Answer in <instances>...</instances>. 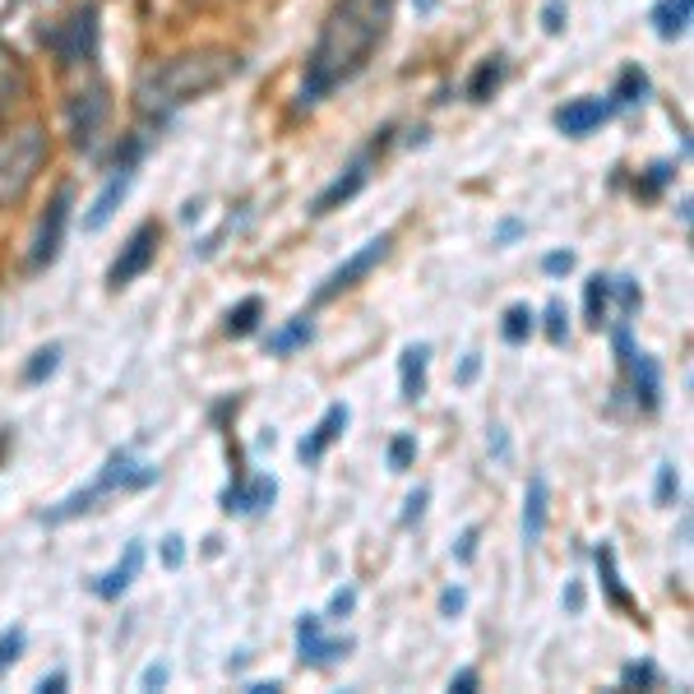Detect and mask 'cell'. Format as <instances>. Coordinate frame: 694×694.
Listing matches in <instances>:
<instances>
[{
    "instance_id": "1",
    "label": "cell",
    "mask_w": 694,
    "mask_h": 694,
    "mask_svg": "<svg viewBox=\"0 0 694 694\" xmlns=\"http://www.w3.org/2000/svg\"><path fill=\"white\" fill-rule=\"evenodd\" d=\"M394 6L398 0H333V10L324 14L320 38L311 46V61H305V84H301L305 107L329 97L333 89H343L352 74H362L380 38L390 33Z\"/></svg>"
},
{
    "instance_id": "2",
    "label": "cell",
    "mask_w": 694,
    "mask_h": 694,
    "mask_svg": "<svg viewBox=\"0 0 694 694\" xmlns=\"http://www.w3.org/2000/svg\"><path fill=\"white\" fill-rule=\"evenodd\" d=\"M241 74V56L237 51H227V46H195V51H182V56H172L163 65H153L139 74V84H135V107L144 116H172V112H182L186 102L204 97V93H214L222 89L227 80H237Z\"/></svg>"
},
{
    "instance_id": "3",
    "label": "cell",
    "mask_w": 694,
    "mask_h": 694,
    "mask_svg": "<svg viewBox=\"0 0 694 694\" xmlns=\"http://www.w3.org/2000/svg\"><path fill=\"white\" fill-rule=\"evenodd\" d=\"M46 158H51V144H46V131L38 121L0 135V209H10V204H19L29 195L38 172L46 167Z\"/></svg>"
},
{
    "instance_id": "4",
    "label": "cell",
    "mask_w": 694,
    "mask_h": 694,
    "mask_svg": "<svg viewBox=\"0 0 694 694\" xmlns=\"http://www.w3.org/2000/svg\"><path fill=\"white\" fill-rule=\"evenodd\" d=\"M153 468H144V463H135L131 449H116L107 463H102V473L84 486V491H74L65 496L56 509H46L42 514V524H70V519H80L84 509H93L102 496H116V491H144V486H153Z\"/></svg>"
},
{
    "instance_id": "5",
    "label": "cell",
    "mask_w": 694,
    "mask_h": 694,
    "mask_svg": "<svg viewBox=\"0 0 694 694\" xmlns=\"http://www.w3.org/2000/svg\"><path fill=\"white\" fill-rule=\"evenodd\" d=\"M70 204H74V186H56L46 214L38 218V237H33V250H29V273H42L46 265H56L61 241H65V222H70Z\"/></svg>"
},
{
    "instance_id": "6",
    "label": "cell",
    "mask_w": 694,
    "mask_h": 694,
    "mask_svg": "<svg viewBox=\"0 0 694 694\" xmlns=\"http://www.w3.org/2000/svg\"><path fill=\"white\" fill-rule=\"evenodd\" d=\"M158 241H163V227L158 222H139L131 231V241L121 246V255L107 269V288H131L139 273H148V265L158 260Z\"/></svg>"
},
{
    "instance_id": "7",
    "label": "cell",
    "mask_w": 694,
    "mask_h": 694,
    "mask_svg": "<svg viewBox=\"0 0 694 694\" xmlns=\"http://www.w3.org/2000/svg\"><path fill=\"white\" fill-rule=\"evenodd\" d=\"M390 246H394V237H390V231H380V237H371L356 255H348V260H343V265L333 269V273L320 282V288H315V305H324V301H333L339 292L356 288V282H362V278L384 260V255H390Z\"/></svg>"
},
{
    "instance_id": "8",
    "label": "cell",
    "mask_w": 694,
    "mask_h": 694,
    "mask_svg": "<svg viewBox=\"0 0 694 694\" xmlns=\"http://www.w3.org/2000/svg\"><path fill=\"white\" fill-rule=\"evenodd\" d=\"M297 653H301L305 666H329V662H339V657L352 653V639H329L324 634V615L305 611L297 621Z\"/></svg>"
},
{
    "instance_id": "9",
    "label": "cell",
    "mask_w": 694,
    "mask_h": 694,
    "mask_svg": "<svg viewBox=\"0 0 694 694\" xmlns=\"http://www.w3.org/2000/svg\"><path fill=\"white\" fill-rule=\"evenodd\" d=\"M107 112H112V97H107V84L93 80L89 89H80L70 97V125H74V139L80 144H93L97 131L107 125Z\"/></svg>"
},
{
    "instance_id": "10",
    "label": "cell",
    "mask_w": 694,
    "mask_h": 694,
    "mask_svg": "<svg viewBox=\"0 0 694 694\" xmlns=\"http://www.w3.org/2000/svg\"><path fill=\"white\" fill-rule=\"evenodd\" d=\"M56 42V56L65 65H80V61H93V51H97V10L84 6V10H74L70 23H61V33L51 38Z\"/></svg>"
},
{
    "instance_id": "11",
    "label": "cell",
    "mask_w": 694,
    "mask_h": 694,
    "mask_svg": "<svg viewBox=\"0 0 694 694\" xmlns=\"http://www.w3.org/2000/svg\"><path fill=\"white\" fill-rule=\"evenodd\" d=\"M348 422H352V407H348V403H329V407H324V417L315 422V431L297 445V458H301V463H320L324 449L348 431Z\"/></svg>"
},
{
    "instance_id": "12",
    "label": "cell",
    "mask_w": 694,
    "mask_h": 694,
    "mask_svg": "<svg viewBox=\"0 0 694 694\" xmlns=\"http://www.w3.org/2000/svg\"><path fill=\"white\" fill-rule=\"evenodd\" d=\"M131 186H135V167L121 163L116 176H112V182L102 186V195L93 199V209L84 214V231H102V227H107V222L116 218V209H121V199L131 195Z\"/></svg>"
},
{
    "instance_id": "13",
    "label": "cell",
    "mask_w": 694,
    "mask_h": 694,
    "mask_svg": "<svg viewBox=\"0 0 694 694\" xmlns=\"http://www.w3.org/2000/svg\"><path fill=\"white\" fill-rule=\"evenodd\" d=\"M625 371H630V384H634V403L644 407V413H657V403H662V371H657V362L649 352L634 348Z\"/></svg>"
},
{
    "instance_id": "14",
    "label": "cell",
    "mask_w": 694,
    "mask_h": 694,
    "mask_svg": "<svg viewBox=\"0 0 694 694\" xmlns=\"http://www.w3.org/2000/svg\"><path fill=\"white\" fill-rule=\"evenodd\" d=\"M547 509H551V481L542 473L528 477V491H524V542L537 547L547 532Z\"/></svg>"
},
{
    "instance_id": "15",
    "label": "cell",
    "mask_w": 694,
    "mask_h": 694,
    "mask_svg": "<svg viewBox=\"0 0 694 694\" xmlns=\"http://www.w3.org/2000/svg\"><path fill=\"white\" fill-rule=\"evenodd\" d=\"M607 116H611V102H602V97H579V102H570V107L556 112V125H560V135L583 139L588 131H598Z\"/></svg>"
},
{
    "instance_id": "16",
    "label": "cell",
    "mask_w": 694,
    "mask_h": 694,
    "mask_svg": "<svg viewBox=\"0 0 694 694\" xmlns=\"http://www.w3.org/2000/svg\"><path fill=\"white\" fill-rule=\"evenodd\" d=\"M426 366H431V343H407L398 356V390L403 403H422L426 398Z\"/></svg>"
},
{
    "instance_id": "17",
    "label": "cell",
    "mask_w": 694,
    "mask_h": 694,
    "mask_svg": "<svg viewBox=\"0 0 694 694\" xmlns=\"http://www.w3.org/2000/svg\"><path fill=\"white\" fill-rule=\"evenodd\" d=\"M273 496H278V481L273 477H255L246 486H227V491H222V509L227 514H260V509L273 505Z\"/></svg>"
},
{
    "instance_id": "18",
    "label": "cell",
    "mask_w": 694,
    "mask_h": 694,
    "mask_svg": "<svg viewBox=\"0 0 694 694\" xmlns=\"http://www.w3.org/2000/svg\"><path fill=\"white\" fill-rule=\"evenodd\" d=\"M139 570H144V542H131V547H125V556H121L116 570H107V574H102V579L93 583V593H97L102 602H116V598L125 593V588L135 583V574H139Z\"/></svg>"
},
{
    "instance_id": "19",
    "label": "cell",
    "mask_w": 694,
    "mask_h": 694,
    "mask_svg": "<svg viewBox=\"0 0 694 694\" xmlns=\"http://www.w3.org/2000/svg\"><path fill=\"white\" fill-rule=\"evenodd\" d=\"M362 186H366V163H352L339 182H329L320 195H315V204H311V214L315 218H324V214H333L339 204H348V199H356L362 195Z\"/></svg>"
},
{
    "instance_id": "20",
    "label": "cell",
    "mask_w": 694,
    "mask_h": 694,
    "mask_svg": "<svg viewBox=\"0 0 694 694\" xmlns=\"http://www.w3.org/2000/svg\"><path fill=\"white\" fill-rule=\"evenodd\" d=\"M532 329H537V311H532V305H524V301H514L505 311V320H500V339L509 348H524L532 339Z\"/></svg>"
},
{
    "instance_id": "21",
    "label": "cell",
    "mask_w": 694,
    "mask_h": 694,
    "mask_svg": "<svg viewBox=\"0 0 694 694\" xmlns=\"http://www.w3.org/2000/svg\"><path fill=\"white\" fill-rule=\"evenodd\" d=\"M500 84H505V56H486V61L473 70V80H468V97H473V102H486Z\"/></svg>"
},
{
    "instance_id": "22",
    "label": "cell",
    "mask_w": 694,
    "mask_h": 694,
    "mask_svg": "<svg viewBox=\"0 0 694 694\" xmlns=\"http://www.w3.org/2000/svg\"><path fill=\"white\" fill-rule=\"evenodd\" d=\"M607 301H611V278L607 273H593V278H588L583 282V315H588V324H593V329H602L607 320Z\"/></svg>"
},
{
    "instance_id": "23",
    "label": "cell",
    "mask_w": 694,
    "mask_h": 694,
    "mask_svg": "<svg viewBox=\"0 0 694 694\" xmlns=\"http://www.w3.org/2000/svg\"><path fill=\"white\" fill-rule=\"evenodd\" d=\"M653 23H657V38H681L690 29V0H662L653 10Z\"/></svg>"
},
{
    "instance_id": "24",
    "label": "cell",
    "mask_w": 694,
    "mask_h": 694,
    "mask_svg": "<svg viewBox=\"0 0 694 694\" xmlns=\"http://www.w3.org/2000/svg\"><path fill=\"white\" fill-rule=\"evenodd\" d=\"M311 339H315V324H311V315H297L288 329H278L273 339H269V352H273V356H288L292 348L311 343Z\"/></svg>"
},
{
    "instance_id": "25",
    "label": "cell",
    "mask_w": 694,
    "mask_h": 694,
    "mask_svg": "<svg viewBox=\"0 0 694 694\" xmlns=\"http://www.w3.org/2000/svg\"><path fill=\"white\" fill-rule=\"evenodd\" d=\"M260 315H265V301L246 297L241 305H231V311H227V333H231V339H246V333L260 329Z\"/></svg>"
},
{
    "instance_id": "26",
    "label": "cell",
    "mask_w": 694,
    "mask_h": 694,
    "mask_svg": "<svg viewBox=\"0 0 694 694\" xmlns=\"http://www.w3.org/2000/svg\"><path fill=\"white\" fill-rule=\"evenodd\" d=\"M598 574H602V588H607V598L615 602V607H625L630 611V593L621 588V574H615V551L602 542L598 547Z\"/></svg>"
},
{
    "instance_id": "27",
    "label": "cell",
    "mask_w": 694,
    "mask_h": 694,
    "mask_svg": "<svg viewBox=\"0 0 694 694\" xmlns=\"http://www.w3.org/2000/svg\"><path fill=\"white\" fill-rule=\"evenodd\" d=\"M644 93H649V74L639 70V65H630L625 74H621V84H615V102L611 107H634V102H644Z\"/></svg>"
},
{
    "instance_id": "28",
    "label": "cell",
    "mask_w": 694,
    "mask_h": 694,
    "mask_svg": "<svg viewBox=\"0 0 694 694\" xmlns=\"http://www.w3.org/2000/svg\"><path fill=\"white\" fill-rule=\"evenodd\" d=\"M56 366H61V343H46V348L33 352V362L23 366V380H29V384H42L46 375H56Z\"/></svg>"
},
{
    "instance_id": "29",
    "label": "cell",
    "mask_w": 694,
    "mask_h": 694,
    "mask_svg": "<svg viewBox=\"0 0 694 694\" xmlns=\"http://www.w3.org/2000/svg\"><path fill=\"white\" fill-rule=\"evenodd\" d=\"M547 339L556 348H564V339H570V311H564V301H551L547 305Z\"/></svg>"
},
{
    "instance_id": "30",
    "label": "cell",
    "mask_w": 694,
    "mask_h": 694,
    "mask_svg": "<svg viewBox=\"0 0 694 694\" xmlns=\"http://www.w3.org/2000/svg\"><path fill=\"white\" fill-rule=\"evenodd\" d=\"M413 458H417V441H413V435H394V441H390V468L394 473H407V468H413Z\"/></svg>"
},
{
    "instance_id": "31",
    "label": "cell",
    "mask_w": 694,
    "mask_h": 694,
    "mask_svg": "<svg viewBox=\"0 0 694 694\" xmlns=\"http://www.w3.org/2000/svg\"><path fill=\"white\" fill-rule=\"evenodd\" d=\"M611 292L621 297V315H634V311H639V301H644V292H639V282H634V278H611Z\"/></svg>"
},
{
    "instance_id": "32",
    "label": "cell",
    "mask_w": 694,
    "mask_h": 694,
    "mask_svg": "<svg viewBox=\"0 0 694 694\" xmlns=\"http://www.w3.org/2000/svg\"><path fill=\"white\" fill-rule=\"evenodd\" d=\"M19 84V70H14V56L6 46H0V112L10 107V89Z\"/></svg>"
},
{
    "instance_id": "33",
    "label": "cell",
    "mask_w": 694,
    "mask_h": 694,
    "mask_svg": "<svg viewBox=\"0 0 694 694\" xmlns=\"http://www.w3.org/2000/svg\"><path fill=\"white\" fill-rule=\"evenodd\" d=\"M19 653H23V630L14 625V630L0 634V672H6V666H14V662H19Z\"/></svg>"
},
{
    "instance_id": "34",
    "label": "cell",
    "mask_w": 694,
    "mask_h": 694,
    "mask_svg": "<svg viewBox=\"0 0 694 694\" xmlns=\"http://www.w3.org/2000/svg\"><path fill=\"white\" fill-rule=\"evenodd\" d=\"M657 681V666L653 662H630L625 672H621V685H639V690H649Z\"/></svg>"
},
{
    "instance_id": "35",
    "label": "cell",
    "mask_w": 694,
    "mask_h": 694,
    "mask_svg": "<svg viewBox=\"0 0 694 694\" xmlns=\"http://www.w3.org/2000/svg\"><path fill=\"white\" fill-rule=\"evenodd\" d=\"M182 560H186V537L182 532H167L163 537V564H167V570H182Z\"/></svg>"
},
{
    "instance_id": "36",
    "label": "cell",
    "mask_w": 694,
    "mask_h": 694,
    "mask_svg": "<svg viewBox=\"0 0 694 694\" xmlns=\"http://www.w3.org/2000/svg\"><path fill=\"white\" fill-rule=\"evenodd\" d=\"M352 607H356V588H339L329 611H324V621H343V615H352Z\"/></svg>"
},
{
    "instance_id": "37",
    "label": "cell",
    "mask_w": 694,
    "mask_h": 694,
    "mask_svg": "<svg viewBox=\"0 0 694 694\" xmlns=\"http://www.w3.org/2000/svg\"><path fill=\"white\" fill-rule=\"evenodd\" d=\"M672 496H676V468H672V463H662V468H657V505H672Z\"/></svg>"
},
{
    "instance_id": "38",
    "label": "cell",
    "mask_w": 694,
    "mask_h": 694,
    "mask_svg": "<svg viewBox=\"0 0 694 694\" xmlns=\"http://www.w3.org/2000/svg\"><path fill=\"white\" fill-rule=\"evenodd\" d=\"M570 269H574V250H551L547 260H542V273H551V278L570 273Z\"/></svg>"
},
{
    "instance_id": "39",
    "label": "cell",
    "mask_w": 694,
    "mask_h": 694,
    "mask_svg": "<svg viewBox=\"0 0 694 694\" xmlns=\"http://www.w3.org/2000/svg\"><path fill=\"white\" fill-rule=\"evenodd\" d=\"M477 537H481V528H477V524H473V528H463V537H458V547H454L458 564H468V560L477 556Z\"/></svg>"
},
{
    "instance_id": "40",
    "label": "cell",
    "mask_w": 694,
    "mask_h": 694,
    "mask_svg": "<svg viewBox=\"0 0 694 694\" xmlns=\"http://www.w3.org/2000/svg\"><path fill=\"white\" fill-rule=\"evenodd\" d=\"M463 607H468V593H463V588H445V593H441V615H449V621H454V615H463Z\"/></svg>"
},
{
    "instance_id": "41",
    "label": "cell",
    "mask_w": 694,
    "mask_h": 694,
    "mask_svg": "<svg viewBox=\"0 0 694 694\" xmlns=\"http://www.w3.org/2000/svg\"><path fill=\"white\" fill-rule=\"evenodd\" d=\"M426 500H431V491H426V486H417V491H413V496H407V509H403V524H417V519H422V514H426Z\"/></svg>"
},
{
    "instance_id": "42",
    "label": "cell",
    "mask_w": 694,
    "mask_h": 694,
    "mask_svg": "<svg viewBox=\"0 0 694 694\" xmlns=\"http://www.w3.org/2000/svg\"><path fill=\"white\" fill-rule=\"evenodd\" d=\"M167 676H172V672H167V662H148V666H144V676H139V685H144V690H163Z\"/></svg>"
},
{
    "instance_id": "43",
    "label": "cell",
    "mask_w": 694,
    "mask_h": 694,
    "mask_svg": "<svg viewBox=\"0 0 694 694\" xmlns=\"http://www.w3.org/2000/svg\"><path fill=\"white\" fill-rule=\"evenodd\" d=\"M560 602H564V611H570V615H579V611H583V583H579V579L564 583V598H560Z\"/></svg>"
},
{
    "instance_id": "44",
    "label": "cell",
    "mask_w": 694,
    "mask_h": 694,
    "mask_svg": "<svg viewBox=\"0 0 694 694\" xmlns=\"http://www.w3.org/2000/svg\"><path fill=\"white\" fill-rule=\"evenodd\" d=\"M666 182H672V167L666 163H657V167H649V186H644V195H657Z\"/></svg>"
},
{
    "instance_id": "45",
    "label": "cell",
    "mask_w": 694,
    "mask_h": 694,
    "mask_svg": "<svg viewBox=\"0 0 694 694\" xmlns=\"http://www.w3.org/2000/svg\"><path fill=\"white\" fill-rule=\"evenodd\" d=\"M449 690H454V694H473V690H477V672H473V666H463V672H454Z\"/></svg>"
},
{
    "instance_id": "46",
    "label": "cell",
    "mask_w": 694,
    "mask_h": 694,
    "mask_svg": "<svg viewBox=\"0 0 694 694\" xmlns=\"http://www.w3.org/2000/svg\"><path fill=\"white\" fill-rule=\"evenodd\" d=\"M477 371H481V356H477V352H468V356H463V366H458V375H454V380H458V384H473V380H477Z\"/></svg>"
},
{
    "instance_id": "47",
    "label": "cell",
    "mask_w": 694,
    "mask_h": 694,
    "mask_svg": "<svg viewBox=\"0 0 694 694\" xmlns=\"http://www.w3.org/2000/svg\"><path fill=\"white\" fill-rule=\"evenodd\" d=\"M491 454H496V463H505V458H509V435H505V426H496V431H491Z\"/></svg>"
},
{
    "instance_id": "48",
    "label": "cell",
    "mask_w": 694,
    "mask_h": 694,
    "mask_svg": "<svg viewBox=\"0 0 694 694\" xmlns=\"http://www.w3.org/2000/svg\"><path fill=\"white\" fill-rule=\"evenodd\" d=\"M38 690H42V694H61V690H65V672L42 676V681H38Z\"/></svg>"
},
{
    "instance_id": "49",
    "label": "cell",
    "mask_w": 694,
    "mask_h": 694,
    "mask_svg": "<svg viewBox=\"0 0 694 694\" xmlns=\"http://www.w3.org/2000/svg\"><path fill=\"white\" fill-rule=\"evenodd\" d=\"M542 23H547V33H560V29H564V10H560V6H547Z\"/></svg>"
},
{
    "instance_id": "50",
    "label": "cell",
    "mask_w": 694,
    "mask_h": 694,
    "mask_svg": "<svg viewBox=\"0 0 694 694\" xmlns=\"http://www.w3.org/2000/svg\"><path fill=\"white\" fill-rule=\"evenodd\" d=\"M278 690H282L278 681H250L246 685V694H278Z\"/></svg>"
}]
</instances>
